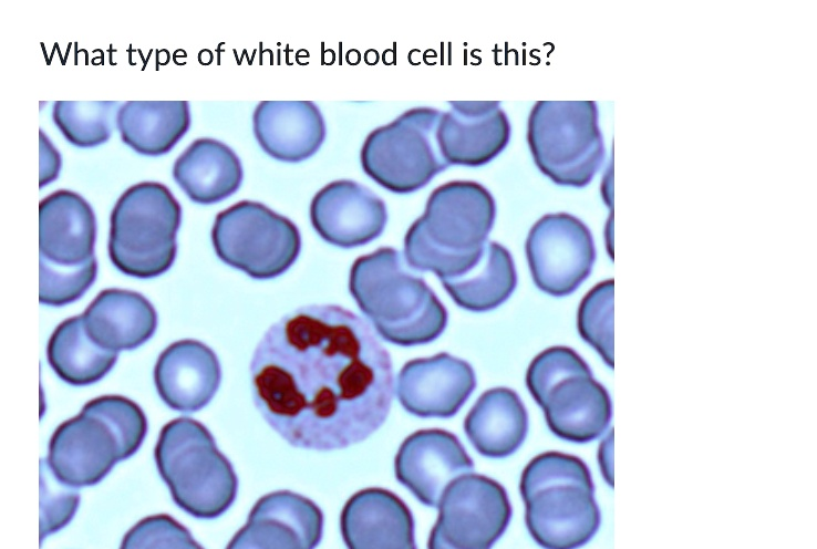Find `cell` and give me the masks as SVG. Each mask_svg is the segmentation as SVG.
I'll return each instance as SVG.
<instances>
[{"mask_svg":"<svg viewBox=\"0 0 817 549\" xmlns=\"http://www.w3.org/2000/svg\"><path fill=\"white\" fill-rule=\"evenodd\" d=\"M173 177L190 200L211 205L238 190L244 172L239 157L229 146L203 137L177 157Z\"/></svg>","mask_w":817,"mask_h":549,"instance_id":"obj_25","label":"cell"},{"mask_svg":"<svg viewBox=\"0 0 817 549\" xmlns=\"http://www.w3.org/2000/svg\"><path fill=\"white\" fill-rule=\"evenodd\" d=\"M528 144L539 169L562 186L583 187L599 170L604 146L592 101L539 102L528 121Z\"/></svg>","mask_w":817,"mask_h":549,"instance_id":"obj_10","label":"cell"},{"mask_svg":"<svg viewBox=\"0 0 817 549\" xmlns=\"http://www.w3.org/2000/svg\"><path fill=\"white\" fill-rule=\"evenodd\" d=\"M123 143L147 156L169 152L190 125L186 101H128L116 114Z\"/></svg>","mask_w":817,"mask_h":549,"instance_id":"obj_26","label":"cell"},{"mask_svg":"<svg viewBox=\"0 0 817 549\" xmlns=\"http://www.w3.org/2000/svg\"><path fill=\"white\" fill-rule=\"evenodd\" d=\"M612 279L596 284L581 300L577 313L580 336L613 369V290Z\"/></svg>","mask_w":817,"mask_h":549,"instance_id":"obj_30","label":"cell"},{"mask_svg":"<svg viewBox=\"0 0 817 549\" xmlns=\"http://www.w3.org/2000/svg\"><path fill=\"white\" fill-rule=\"evenodd\" d=\"M529 427L527 410L508 387L484 392L464 421L465 434L478 454L505 458L518 450Z\"/></svg>","mask_w":817,"mask_h":549,"instance_id":"obj_24","label":"cell"},{"mask_svg":"<svg viewBox=\"0 0 817 549\" xmlns=\"http://www.w3.org/2000/svg\"><path fill=\"white\" fill-rule=\"evenodd\" d=\"M80 496L73 491L54 493L41 477L40 483V541L66 526L75 515Z\"/></svg>","mask_w":817,"mask_h":549,"instance_id":"obj_32","label":"cell"},{"mask_svg":"<svg viewBox=\"0 0 817 549\" xmlns=\"http://www.w3.org/2000/svg\"><path fill=\"white\" fill-rule=\"evenodd\" d=\"M427 549H449V548L441 543H437V542L427 541Z\"/></svg>","mask_w":817,"mask_h":549,"instance_id":"obj_35","label":"cell"},{"mask_svg":"<svg viewBox=\"0 0 817 549\" xmlns=\"http://www.w3.org/2000/svg\"><path fill=\"white\" fill-rule=\"evenodd\" d=\"M120 549H204L189 530L173 517L159 514L136 522L123 537Z\"/></svg>","mask_w":817,"mask_h":549,"instance_id":"obj_31","label":"cell"},{"mask_svg":"<svg viewBox=\"0 0 817 549\" xmlns=\"http://www.w3.org/2000/svg\"><path fill=\"white\" fill-rule=\"evenodd\" d=\"M180 221V205L165 185L143 182L131 186L111 214V262L122 273L138 279L163 274L176 258Z\"/></svg>","mask_w":817,"mask_h":549,"instance_id":"obj_9","label":"cell"},{"mask_svg":"<svg viewBox=\"0 0 817 549\" xmlns=\"http://www.w3.org/2000/svg\"><path fill=\"white\" fill-rule=\"evenodd\" d=\"M322 531L323 514L313 501L292 491H275L255 504L226 549H314Z\"/></svg>","mask_w":817,"mask_h":549,"instance_id":"obj_15","label":"cell"},{"mask_svg":"<svg viewBox=\"0 0 817 549\" xmlns=\"http://www.w3.org/2000/svg\"><path fill=\"white\" fill-rule=\"evenodd\" d=\"M252 128L266 154L288 163L311 157L325 137L322 113L311 101H262L254 112Z\"/></svg>","mask_w":817,"mask_h":549,"instance_id":"obj_22","label":"cell"},{"mask_svg":"<svg viewBox=\"0 0 817 549\" xmlns=\"http://www.w3.org/2000/svg\"><path fill=\"white\" fill-rule=\"evenodd\" d=\"M474 462L451 432L421 429L401 444L394 460L395 477L425 506L437 507L445 487L472 473Z\"/></svg>","mask_w":817,"mask_h":549,"instance_id":"obj_17","label":"cell"},{"mask_svg":"<svg viewBox=\"0 0 817 549\" xmlns=\"http://www.w3.org/2000/svg\"><path fill=\"white\" fill-rule=\"evenodd\" d=\"M154 457L174 503L188 515L214 519L235 501L236 473L201 423L178 417L165 424Z\"/></svg>","mask_w":817,"mask_h":549,"instance_id":"obj_6","label":"cell"},{"mask_svg":"<svg viewBox=\"0 0 817 549\" xmlns=\"http://www.w3.org/2000/svg\"><path fill=\"white\" fill-rule=\"evenodd\" d=\"M526 385L550 432L563 441L590 443L610 425L612 403L608 391L570 348L552 346L540 352L528 366Z\"/></svg>","mask_w":817,"mask_h":549,"instance_id":"obj_8","label":"cell"},{"mask_svg":"<svg viewBox=\"0 0 817 549\" xmlns=\"http://www.w3.org/2000/svg\"><path fill=\"white\" fill-rule=\"evenodd\" d=\"M250 379L268 425L291 446L318 452L370 437L394 395L390 353L364 319L335 304L301 307L273 323Z\"/></svg>","mask_w":817,"mask_h":549,"instance_id":"obj_1","label":"cell"},{"mask_svg":"<svg viewBox=\"0 0 817 549\" xmlns=\"http://www.w3.org/2000/svg\"><path fill=\"white\" fill-rule=\"evenodd\" d=\"M89 339L100 349L131 351L148 341L157 328V313L141 293L106 289L81 314Z\"/></svg>","mask_w":817,"mask_h":549,"instance_id":"obj_23","label":"cell"},{"mask_svg":"<svg viewBox=\"0 0 817 549\" xmlns=\"http://www.w3.org/2000/svg\"><path fill=\"white\" fill-rule=\"evenodd\" d=\"M526 256L536 287L552 297L576 291L590 276L596 247L589 228L559 213L541 217L526 240Z\"/></svg>","mask_w":817,"mask_h":549,"instance_id":"obj_14","label":"cell"},{"mask_svg":"<svg viewBox=\"0 0 817 549\" xmlns=\"http://www.w3.org/2000/svg\"><path fill=\"white\" fill-rule=\"evenodd\" d=\"M340 528L348 549H417L412 511L387 489L371 487L351 496Z\"/></svg>","mask_w":817,"mask_h":549,"instance_id":"obj_20","label":"cell"},{"mask_svg":"<svg viewBox=\"0 0 817 549\" xmlns=\"http://www.w3.org/2000/svg\"><path fill=\"white\" fill-rule=\"evenodd\" d=\"M221 381L217 355L196 340H180L158 356L154 382L162 401L172 410L194 413L215 396Z\"/></svg>","mask_w":817,"mask_h":549,"instance_id":"obj_21","label":"cell"},{"mask_svg":"<svg viewBox=\"0 0 817 549\" xmlns=\"http://www.w3.org/2000/svg\"><path fill=\"white\" fill-rule=\"evenodd\" d=\"M428 541L449 549H492L511 519L504 486L485 475L467 473L453 479L437 505Z\"/></svg>","mask_w":817,"mask_h":549,"instance_id":"obj_13","label":"cell"},{"mask_svg":"<svg viewBox=\"0 0 817 549\" xmlns=\"http://www.w3.org/2000/svg\"><path fill=\"white\" fill-rule=\"evenodd\" d=\"M349 290L376 333L399 346L436 340L447 311L425 280L411 272L394 248L382 247L352 265Z\"/></svg>","mask_w":817,"mask_h":549,"instance_id":"obj_3","label":"cell"},{"mask_svg":"<svg viewBox=\"0 0 817 549\" xmlns=\"http://www.w3.org/2000/svg\"><path fill=\"white\" fill-rule=\"evenodd\" d=\"M211 242L223 262L258 280L286 272L301 250L297 226L251 200L238 201L216 216Z\"/></svg>","mask_w":817,"mask_h":549,"instance_id":"obj_11","label":"cell"},{"mask_svg":"<svg viewBox=\"0 0 817 549\" xmlns=\"http://www.w3.org/2000/svg\"><path fill=\"white\" fill-rule=\"evenodd\" d=\"M492 195L474 182H451L430 196L404 237L407 266L441 282L464 276L482 260L495 221Z\"/></svg>","mask_w":817,"mask_h":549,"instance_id":"obj_2","label":"cell"},{"mask_svg":"<svg viewBox=\"0 0 817 549\" xmlns=\"http://www.w3.org/2000/svg\"><path fill=\"white\" fill-rule=\"evenodd\" d=\"M115 102L58 101L53 121L62 135L77 147H94L105 143L112 133V110Z\"/></svg>","mask_w":817,"mask_h":549,"instance_id":"obj_29","label":"cell"},{"mask_svg":"<svg viewBox=\"0 0 817 549\" xmlns=\"http://www.w3.org/2000/svg\"><path fill=\"white\" fill-rule=\"evenodd\" d=\"M441 114L435 108L415 107L372 131L361 148L363 172L396 194L424 187L448 166L436 141Z\"/></svg>","mask_w":817,"mask_h":549,"instance_id":"obj_12","label":"cell"},{"mask_svg":"<svg viewBox=\"0 0 817 549\" xmlns=\"http://www.w3.org/2000/svg\"><path fill=\"white\" fill-rule=\"evenodd\" d=\"M436 128L439 152L447 165L479 166L507 145L510 125L496 102H452Z\"/></svg>","mask_w":817,"mask_h":549,"instance_id":"obj_19","label":"cell"},{"mask_svg":"<svg viewBox=\"0 0 817 549\" xmlns=\"http://www.w3.org/2000/svg\"><path fill=\"white\" fill-rule=\"evenodd\" d=\"M61 167V157L40 130V187L54 180Z\"/></svg>","mask_w":817,"mask_h":549,"instance_id":"obj_33","label":"cell"},{"mask_svg":"<svg viewBox=\"0 0 817 549\" xmlns=\"http://www.w3.org/2000/svg\"><path fill=\"white\" fill-rule=\"evenodd\" d=\"M117 358L89 339L81 315L61 322L46 345V359L54 373L74 386L96 383L112 370Z\"/></svg>","mask_w":817,"mask_h":549,"instance_id":"obj_28","label":"cell"},{"mask_svg":"<svg viewBox=\"0 0 817 549\" xmlns=\"http://www.w3.org/2000/svg\"><path fill=\"white\" fill-rule=\"evenodd\" d=\"M310 220L324 241L348 249L378 238L385 228L387 211L373 191L356 182L340 179L313 196Z\"/></svg>","mask_w":817,"mask_h":549,"instance_id":"obj_18","label":"cell"},{"mask_svg":"<svg viewBox=\"0 0 817 549\" xmlns=\"http://www.w3.org/2000/svg\"><path fill=\"white\" fill-rule=\"evenodd\" d=\"M475 387L470 364L446 352L406 362L396 379L400 404L422 418L453 417Z\"/></svg>","mask_w":817,"mask_h":549,"instance_id":"obj_16","label":"cell"},{"mask_svg":"<svg viewBox=\"0 0 817 549\" xmlns=\"http://www.w3.org/2000/svg\"><path fill=\"white\" fill-rule=\"evenodd\" d=\"M519 491L527 530L544 549H579L600 528L591 473L575 455H537L521 473Z\"/></svg>","mask_w":817,"mask_h":549,"instance_id":"obj_5","label":"cell"},{"mask_svg":"<svg viewBox=\"0 0 817 549\" xmlns=\"http://www.w3.org/2000/svg\"><path fill=\"white\" fill-rule=\"evenodd\" d=\"M452 300L462 309L486 312L501 305L517 286L515 263L509 251L490 241L482 260L462 277L442 281Z\"/></svg>","mask_w":817,"mask_h":549,"instance_id":"obj_27","label":"cell"},{"mask_svg":"<svg viewBox=\"0 0 817 549\" xmlns=\"http://www.w3.org/2000/svg\"><path fill=\"white\" fill-rule=\"evenodd\" d=\"M598 460L604 480L613 487V431L601 442Z\"/></svg>","mask_w":817,"mask_h":549,"instance_id":"obj_34","label":"cell"},{"mask_svg":"<svg viewBox=\"0 0 817 549\" xmlns=\"http://www.w3.org/2000/svg\"><path fill=\"white\" fill-rule=\"evenodd\" d=\"M146 433L147 418L135 402L103 395L58 426L49 443L45 466L62 486H94L118 462L138 450Z\"/></svg>","mask_w":817,"mask_h":549,"instance_id":"obj_4","label":"cell"},{"mask_svg":"<svg viewBox=\"0 0 817 549\" xmlns=\"http://www.w3.org/2000/svg\"><path fill=\"white\" fill-rule=\"evenodd\" d=\"M95 238V215L79 194L60 189L40 201V303L66 305L89 290L97 274Z\"/></svg>","mask_w":817,"mask_h":549,"instance_id":"obj_7","label":"cell"}]
</instances>
